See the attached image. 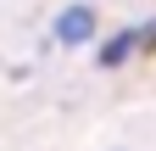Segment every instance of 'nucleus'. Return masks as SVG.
Listing matches in <instances>:
<instances>
[{"mask_svg": "<svg viewBox=\"0 0 156 151\" xmlns=\"http://www.w3.org/2000/svg\"><path fill=\"white\" fill-rule=\"evenodd\" d=\"M128 56H140V28L112 34V39H106V50H101V67H123Z\"/></svg>", "mask_w": 156, "mask_h": 151, "instance_id": "2", "label": "nucleus"}, {"mask_svg": "<svg viewBox=\"0 0 156 151\" xmlns=\"http://www.w3.org/2000/svg\"><path fill=\"white\" fill-rule=\"evenodd\" d=\"M140 56H156V23L140 28Z\"/></svg>", "mask_w": 156, "mask_h": 151, "instance_id": "3", "label": "nucleus"}, {"mask_svg": "<svg viewBox=\"0 0 156 151\" xmlns=\"http://www.w3.org/2000/svg\"><path fill=\"white\" fill-rule=\"evenodd\" d=\"M89 34H95V11L89 6H67L62 17H56V39L62 45H84Z\"/></svg>", "mask_w": 156, "mask_h": 151, "instance_id": "1", "label": "nucleus"}]
</instances>
